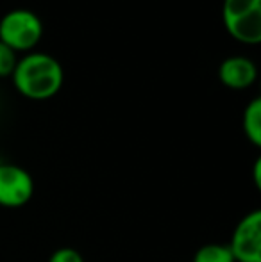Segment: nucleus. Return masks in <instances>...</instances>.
Listing matches in <instances>:
<instances>
[{"label":"nucleus","instance_id":"nucleus-1","mask_svg":"<svg viewBox=\"0 0 261 262\" xmlns=\"http://www.w3.org/2000/svg\"><path fill=\"white\" fill-rule=\"evenodd\" d=\"M13 86L29 100H49L56 97L65 82L61 62L45 52H31L18 57L13 70Z\"/></svg>","mask_w":261,"mask_h":262},{"label":"nucleus","instance_id":"nucleus-2","mask_svg":"<svg viewBox=\"0 0 261 262\" xmlns=\"http://www.w3.org/2000/svg\"><path fill=\"white\" fill-rule=\"evenodd\" d=\"M224 27L244 45L261 43V0H224Z\"/></svg>","mask_w":261,"mask_h":262},{"label":"nucleus","instance_id":"nucleus-3","mask_svg":"<svg viewBox=\"0 0 261 262\" xmlns=\"http://www.w3.org/2000/svg\"><path fill=\"white\" fill-rule=\"evenodd\" d=\"M43 24L31 9H13L0 20V41L14 52H29L39 43Z\"/></svg>","mask_w":261,"mask_h":262},{"label":"nucleus","instance_id":"nucleus-4","mask_svg":"<svg viewBox=\"0 0 261 262\" xmlns=\"http://www.w3.org/2000/svg\"><path fill=\"white\" fill-rule=\"evenodd\" d=\"M34 196V179L18 164H0V207L18 209Z\"/></svg>","mask_w":261,"mask_h":262},{"label":"nucleus","instance_id":"nucleus-5","mask_svg":"<svg viewBox=\"0 0 261 262\" xmlns=\"http://www.w3.org/2000/svg\"><path fill=\"white\" fill-rule=\"evenodd\" d=\"M227 246L234 262H261V210H251L238 221Z\"/></svg>","mask_w":261,"mask_h":262},{"label":"nucleus","instance_id":"nucleus-6","mask_svg":"<svg viewBox=\"0 0 261 262\" xmlns=\"http://www.w3.org/2000/svg\"><path fill=\"white\" fill-rule=\"evenodd\" d=\"M218 79L229 90H247L258 79L254 61L244 55H231L218 66Z\"/></svg>","mask_w":261,"mask_h":262},{"label":"nucleus","instance_id":"nucleus-7","mask_svg":"<svg viewBox=\"0 0 261 262\" xmlns=\"http://www.w3.org/2000/svg\"><path fill=\"white\" fill-rule=\"evenodd\" d=\"M244 134L254 146H261V100L254 98L247 104L242 118Z\"/></svg>","mask_w":261,"mask_h":262},{"label":"nucleus","instance_id":"nucleus-8","mask_svg":"<svg viewBox=\"0 0 261 262\" xmlns=\"http://www.w3.org/2000/svg\"><path fill=\"white\" fill-rule=\"evenodd\" d=\"M193 262H234L229 246L220 243H209L195 252Z\"/></svg>","mask_w":261,"mask_h":262},{"label":"nucleus","instance_id":"nucleus-9","mask_svg":"<svg viewBox=\"0 0 261 262\" xmlns=\"http://www.w3.org/2000/svg\"><path fill=\"white\" fill-rule=\"evenodd\" d=\"M18 62V54L0 41V77H11Z\"/></svg>","mask_w":261,"mask_h":262},{"label":"nucleus","instance_id":"nucleus-10","mask_svg":"<svg viewBox=\"0 0 261 262\" xmlns=\"http://www.w3.org/2000/svg\"><path fill=\"white\" fill-rule=\"evenodd\" d=\"M49 262H84V259L75 248L63 246V248H57L56 252L50 255Z\"/></svg>","mask_w":261,"mask_h":262},{"label":"nucleus","instance_id":"nucleus-11","mask_svg":"<svg viewBox=\"0 0 261 262\" xmlns=\"http://www.w3.org/2000/svg\"><path fill=\"white\" fill-rule=\"evenodd\" d=\"M254 182H256V187H261V159H256V164H254Z\"/></svg>","mask_w":261,"mask_h":262}]
</instances>
